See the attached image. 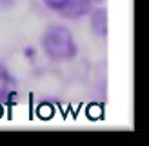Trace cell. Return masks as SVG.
Wrapping results in <instances>:
<instances>
[{
	"instance_id": "6da1fadb",
	"label": "cell",
	"mask_w": 149,
	"mask_h": 146,
	"mask_svg": "<svg viewBox=\"0 0 149 146\" xmlns=\"http://www.w3.org/2000/svg\"><path fill=\"white\" fill-rule=\"evenodd\" d=\"M42 48L53 60H71L77 57V42L65 26L51 24L42 35Z\"/></svg>"
},
{
	"instance_id": "7a4b0ae2",
	"label": "cell",
	"mask_w": 149,
	"mask_h": 146,
	"mask_svg": "<svg viewBox=\"0 0 149 146\" xmlns=\"http://www.w3.org/2000/svg\"><path fill=\"white\" fill-rule=\"evenodd\" d=\"M42 2L51 11H56L69 18L82 17L91 7V0H42Z\"/></svg>"
},
{
	"instance_id": "3957f363",
	"label": "cell",
	"mask_w": 149,
	"mask_h": 146,
	"mask_svg": "<svg viewBox=\"0 0 149 146\" xmlns=\"http://www.w3.org/2000/svg\"><path fill=\"white\" fill-rule=\"evenodd\" d=\"M15 97H17V80L4 64H0V106L9 104Z\"/></svg>"
},
{
	"instance_id": "277c9868",
	"label": "cell",
	"mask_w": 149,
	"mask_h": 146,
	"mask_svg": "<svg viewBox=\"0 0 149 146\" xmlns=\"http://www.w3.org/2000/svg\"><path fill=\"white\" fill-rule=\"evenodd\" d=\"M89 26H91L93 33L96 36H106L107 35V11L104 7L95 9L91 13V18H89Z\"/></svg>"
}]
</instances>
